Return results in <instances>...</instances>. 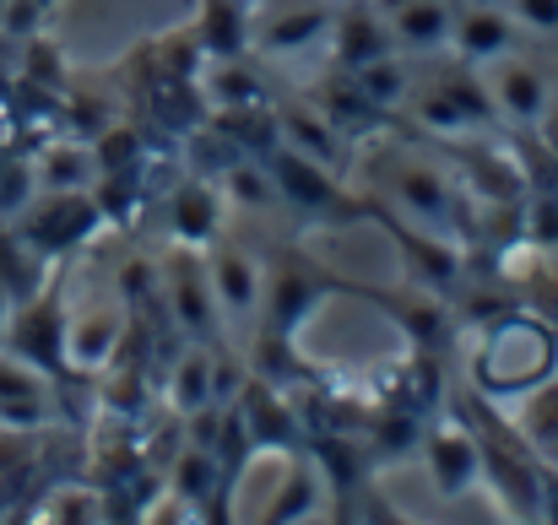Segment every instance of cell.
<instances>
[{
	"label": "cell",
	"instance_id": "9a60e30c",
	"mask_svg": "<svg viewBox=\"0 0 558 525\" xmlns=\"http://www.w3.org/2000/svg\"><path fill=\"white\" fill-rule=\"evenodd\" d=\"M326 44H331V54H337L342 71H359V65H369L379 54H396L390 27H385V16H379L374 0H337L331 38Z\"/></svg>",
	"mask_w": 558,
	"mask_h": 525
},
{
	"label": "cell",
	"instance_id": "52a82bcc",
	"mask_svg": "<svg viewBox=\"0 0 558 525\" xmlns=\"http://www.w3.org/2000/svg\"><path fill=\"white\" fill-rule=\"evenodd\" d=\"M163 298H169V315H174V326L185 331L190 342L211 347L222 315H217V298H211L206 255H195V244H174L169 249V260H163Z\"/></svg>",
	"mask_w": 558,
	"mask_h": 525
},
{
	"label": "cell",
	"instance_id": "d4e9b609",
	"mask_svg": "<svg viewBox=\"0 0 558 525\" xmlns=\"http://www.w3.org/2000/svg\"><path fill=\"white\" fill-rule=\"evenodd\" d=\"M315 493H320L315 472H310V466H293V472L282 477V488H277V499L266 504L260 521H304V515L315 510Z\"/></svg>",
	"mask_w": 558,
	"mask_h": 525
},
{
	"label": "cell",
	"instance_id": "d6986e66",
	"mask_svg": "<svg viewBox=\"0 0 558 525\" xmlns=\"http://www.w3.org/2000/svg\"><path fill=\"white\" fill-rule=\"evenodd\" d=\"M222 206H228V200H222L217 179H185V184L174 190V239L206 249V244L222 233Z\"/></svg>",
	"mask_w": 558,
	"mask_h": 525
},
{
	"label": "cell",
	"instance_id": "30bf717a",
	"mask_svg": "<svg viewBox=\"0 0 558 525\" xmlns=\"http://www.w3.org/2000/svg\"><path fill=\"white\" fill-rule=\"evenodd\" d=\"M385 27H390V44L401 54H439L450 49V27H456V0H374Z\"/></svg>",
	"mask_w": 558,
	"mask_h": 525
},
{
	"label": "cell",
	"instance_id": "7c38bea8",
	"mask_svg": "<svg viewBox=\"0 0 558 525\" xmlns=\"http://www.w3.org/2000/svg\"><path fill=\"white\" fill-rule=\"evenodd\" d=\"M423 461L428 477L445 499H461L477 477H483V455H477V428H456V423H434L423 428Z\"/></svg>",
	"mask_w": 558,
	"mask_h": 525
},
{
	"label": "cell",
	"instance_id": "4fadbf2b",
	"mask_svg": "<svg viewBox=\"0 0 558 525\" xmlns=\"http://www.w3.org/2000/svg\"><path fill=\"white\" fill-rule=\"evenodd\" d=\"M450 49H456L466 65H488V60L521 49V22L510 16V5H466V0H456Z\"/></svg>",
	"mask_w": 558,
	"mask_h": 525
},
{
	"label": "cell",
	"instance_id": "5b68a950",
	"mask_svg": "<svg viewBox=\"0 0 558 525\" xmlns=\"http://www.w3.org/2000/svg\"><path fill=\"white\" fill-rule=\"evenodd\" d=\"M65 304H60V282L54 288H38L33 298L11 304V320H5V352L33 363L38 374H65Z\"/></svg>",
	"mask_w": 558,
	"mask_h": 525
},
{
	"label": "cell",
	"instance_id": "7402d4cb",
	"mask_svg": "<svg viewBox=\"0 0 558 525\" xmlns=\"http://www.w3.org/2000/svg\"><path fill=\"white\" fill-rule=\"evenodd\" d=\"M250 5L244 0H201V22H195V44L211 54H244L250 44Z\"/></svg>",
	"mask_w": 558,
	"mask_h": 525
},
{
	"label": "cell",
	"instance_id": "44dd1931",
	"mask_svg": "<svg viewBox=\"0 0 558 525\" xmlns=\"http://www.w3.org/2000/svg\"><path fill=\"white\" fill-rule=\"evenodd\" d=\"M353 76V87H359V98L369 103L374 114H396V109H407V98H412V54H379L369 65H359V71H348Z\"/></svg>",
	"mask_w": 558,
	"mask_h": 525
},
{
	"label": "cell",
	"instance_id": "3957f363",
	"mask_svg": "<svg viewBox=\"0 0 558 525\" xmlns=\"http://www.w3.org/2000/svg\"><path fill=\"white\" fill-rule=\"evenodd\" d=\"M348 282L342 277H331L320 260H310V255H277L271 260V271H266V293H260V331H266V342H277V347H288L299 331H304V320L331 298V293H342Z\"/></svg>",
	"mask_w": 558,
	"mask_h": 525
},
{
	"label": "cell",
	"instance_id": "9c48e42d",
	"mask_svg": "<svg viewBox=\"0 0 558 525\" xmlns=\"http://www.w3.org/2000/svg\"><path fill=\"white\" fill-rule=\"evenodd\" d=\"M266 169H271L277 190H282V206H293V211L310 217V222H337V211H342V217L353 211V200H348L342 184H337L342 174H331V169L299 158L293 147H271V152H266Z\"/></svg>",
	"mask_w": 558,
	"mask_h": 525
},
{
	"label": "cell",
	"instance_id": "f1b7e54d",
	"mask_svg": "<svg viewBox=\"0 0 558 525\" xmlns=\"http://www.w3.org/2000/svg\"><path fill=\"white\" fill-rule=\"evenodd\" d=\"M543 293H548V304H543L537 315H548V320L558 326V277H548V282H543Z\"/></svg>",
	"mask_w": 558,
	"mask_h": 525
},
{
	"label": "cell",
	"instance_id": "277c9868",
	"mask_svg": "<svg viewBox=\"0 0 558 525\" xmlns=\"http://www.w3.org/2000/svg\"><path fill=\"white\" fill-rule=\"evenodd\" d=\"M16 228V239L44 255V260H60L71 255L76 244H87L98 228H104V206L93 190H33L27 206L16 217H5Z\"/></svg>",
	"mask_w": 558,
	"mask_h": 525
},
{
	"label": "cell",
	"instance_id": "ac0fdd59",
	"mask_svg": "<svg viewBox=\"0 0 558 525\" xmlns=\"http://www.w3.org/2000/svg\"><path fill=\"white\" fill-rule=\"evenodd\" d=\"M120 309L98 304V309H82L76 320H65V363L71 368H104L114 352H120Z\"/></svg>",
	"mask_w": 558,
	"mask_h": 525
},
{
	"label": "cell",
	"instance_id": "8fae6325",
	"mask_svg": "<svg viewBox=\"0 0 558 525\" xmlns=\"http://www.w3.org/2000/svg\"><path fill=\"white\" fill-rule=\"evenodd\" d=\"M277 142L293 147L299 158L331 169V174H348V131L331 120V109L320 103H293L277 114Z\"/></svg>",
	"mask_w": 558,
	"mask_h": 525
},
{
	"label": "cell",
	"instance_id": "ffe728a7",
	"mask_svg": "<svg viewBox=\"0 0 558 525\" xmlns=\"http://www.w3.org/2000/svg\"><path fill=\"white\" fill-rule=\"evenodd\" d=\"M201 93H206V103L217 114L266 103V87H260V76H255V65L244 54H211L206 71H201Z\"/></svg>",
	"mask_w": 558,
	"mask_h": 525
},
{
	"label": "cell",
	"instance_id": "8992f818",
	"mask_svg": "<svg viewBox=\"0 0 558 525\" xmlns=\"http://www.w3.org/2000/svg\"><path fill=\"white\" fill-rule=\"evenodd\" d=\"M483 71V87H488V98H494V114L505 120V125H543L548 114H554V82H548V71L537 65V60H526L521 49H510V54H499V60H488V65H477Z\"/></svg>",
	"mask_w": 558,
	"mask_h": 525
},
{
	"label": "cell",
	"instance_id": "7a4b0ae2",
	"mask_svg": "<svg viewBox=\"0 0 558 525\" xmlns=\"http://www.w3.org/2000/svg\"><path fill=\"white\" fill-rule=\"evenodd\" d=\"M379 184L390 195L396 211H407V222L417 233H434V239H461L466 228V200H461V184L445 174L434 158H417V152H390Z\"/></svg>",
	"mask_w": 558,
	"mask_h": 525
},
{
	"label": "cell",
	"instance_id": "83f0119b",
	"mask_svg": "<svg viewBox=\"0 0 558 525\" xmlns=\"http://www.w3.org/2000/svg\"><path fill=\"white\" fill-rule=\"evenodd\" d=\"M16 142V114H11V103H0V152Z\"/></svg>",
	"mask_w": 558,
	"mask_h": 525
},
{
	"label": "cell",
	"instance_id": "e0dca14e",
	"mask_svg": "<svg viewBox=\"0 0 558 525\" xmlns=\"http://www.w3.org/2000/svg\"><path fill=\"white\" fill-rule=\"evenodd\" d=\"M33 190H98V147L87 142H49L33 152Z\"/></svg>",
	"mask_w": 558,
	"mask_h": 525
},
{
	"label": "cell",
	"instance_id": "484cf974",
	"mask_svg": "<svg viewBox=\"0 0 558 525\" xmlns=\"http://www.w3.org/2000/svg\"><path fill=\"white\" fill-rule=\"evenodd\" d=\"M510 16L521 22V33H543V38H558V0H505Z\"/></svg>",
	"mask_w": 558,
	"mask_h": 525
},
{
	"label": "cell",
	"instance_id": "603a6c76",
	"mask_svg": "<svg viewBox=\"0 0 558 525\" xmlns=\"http://www.w3.org/2000/svg\"><path fill=\"white\" fill-rule=\"evenodd\" d=\"M211 384H217V363H211V347H201V342H190L180 352V363H174V374H169V406L174 412H201V406H211Z\"/></svg>",
	"mask_w": 558,
	"mask_h": 525
},
{
	"label": "cell",
	"instance_id": "ba28073f",
	"mask_svg": "<svg viewBox=\"0 0 558 525\" xmlns=\"http://www.w3.org/2000/svg\"><path fill=\"white\" fill-rule=\"evenodd\" d=\"M206 277H211V298H217V315L222 326H260V293H266V277L255 266L250 249L228 244L222 233L206 244Z\"/></svg>",
	"mask_w": 558,
	"mask_h": 525
},
{
	"label": "cell",
	"instance_id": "cb8c5ba5",
	"mask_svg": "<svg viewBox=\"0 0 558 525\" xmlns=\"http://www.w3.org/2000/svg\"><path fill=\"white\" fill-rule=\"evenodd\" d=\"M169 488H174V499H185L190 510H206V499L217 488V450L190 444L185 455L174 461V472H169Z\"/></svg>",
	"mask_w": 558,
	"mask_h": 525
},
{
	"label": "cell",
	"instance_id": "5bb4252c",
	"mask_svg": "<svg viewBox=\"0 0 558 525\" xmlns=\"http://www.w3.org/2000/svg\"><path fill=\"white\" fill-rule=\"evenodd\" d=\"M331 16H337V0H293V5L271 11L250 38H255V49H260V54L288 60V54H304L310 44L331 38Z\"/></svg>",
	"mask_w": 558,
	"mask_h": 525
},
{
	"label": "cell",
	"instance_id": "6da1fadb",
	"mask_svg": "<svg viewBox=\"0 0 558 525\" xmlns=\"http://www.w3.org/2000/svg\"><path fill=\"white\" fill-rule=\"evenodd\" d=\"M554 374H558V326L548 315H537V309L494 320L483 331L477 352H472V379L494 401L537 395Z\"/></svg>",
	"mask_w": 558,
	"mask_h": 525
},
{
	"label": "cell",
	"instance_id": "4316f807",
	"mask_svg": "<svg viewBox=\"0 0 558 525\" xmlns=\"http://www.w3.org/2000/svg\"><path fill=\"white\" fill-rule=\"evenodd\" d=\"M526 239H532L537 249H558V195L532 200V211H526Z\"/></svg>",
	"mask_w": 558,
	"mask_h": 525
},
{
	"label": "cell",
	"instance_id": "2e32d148",
	"mask_svg": "<svg viewBox=\"0 0 558 525\" xmlns=\"http://www.w3.org/2000/svg\"><path fill=\"white\" fill-rule=\"evenodd\" d=\"M49 374H38L33 363L0 352V423L11 428H38L49 417Z\"/></svg>",
	"mask_w": 558,
	"mask_h": 525
}]
</instances>
